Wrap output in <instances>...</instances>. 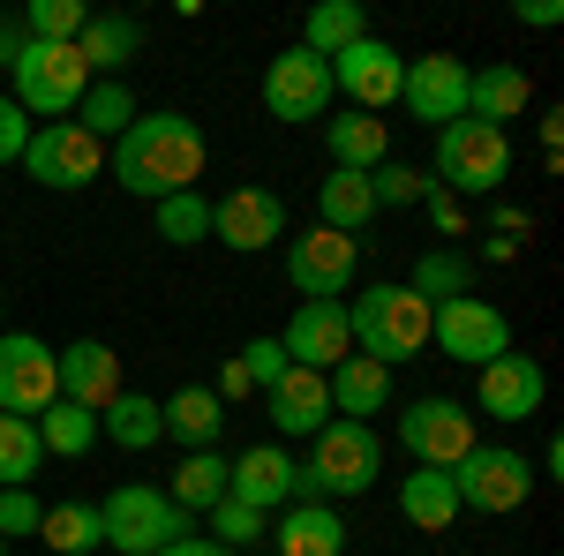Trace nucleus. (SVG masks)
<instances>
[{
  "label": "nucleus",
  "mask_w": 564,
  "mask_h": 556,
  "mask_svg": "<svg viewBox=\"0 0 564 556\" xmlns=\"http://www.w3.org/2000/svg\"><path fill=\"white\" fill-rule=\"evenodd\" d=\"M106 173L143 196V204H166L181 188H196L204 181V129L174 113V106H159V113H135L129 129L113 135V151H106Z\"/></svg>",
  "instance_id": "obj_1"
},
{
  "label": "nucleus",
  "mask_w": 564,
  "mask_h": 556,
  "mask_svg": "<svg viewBox=\"0 0 564 556\" xmlns=\"http://www.w3.org/2000/svg\"><path fill=\"white\" fill-rule=\"evenodd\" d=\"M384 473V436L369 422H324L308 436V459L294 467V504H347L369 497Z\"/></svg>",
  "instance_id": "obj_2"
},
{
  "label": "nucleus",
  "mask_w": 564,
  "mask_h": 556,
  "mask_svg": "<svg viewBox=\"0 0 564 556\" xmlns=\"http://www.w3.org/2000/svg\"><path fill=\"white\" fill-rule=\"evenodd\" d=\"M430 301L414 294V286H361L347 301V331H354V353L361 361H414L422 346H430Z\"/></svg>",
  "instance_id": "obj_3"
},
{
  "label": "nucleus",
  "mask_w": 564,
  "mask_h": 556,
  "mask_svg": "<svg viewBox=\"0 0 564 556\" xmlns=\"http://www.w3.org/2000/svg\"><path fill=\"white\" fill-rule=\"evenodd\" d=\"M512 173V135L489 129V121H452V129H436V166L430 181L444 196H489L497 181Z\"/></svg>",
  "instance_id": "obj_4"
},
{
  "label": "nucleus",
  "mask_w": 564,
  "mask_h": 556,
  "mask_svg": "<svg viewBox=\"0 0 564 556\" xmlns=\"http://www.w3.org/2000/svg\"><path fill=\"white\" fill-rule=\"evenodd\" d=\"M98 519H106V549H121V556H159L174 542H188V512L151 481H121L98 504Z\"/></svg>",
  "instance_id": "obj_5"
},
{
  "label": "nucleus",
  "mask_w": 564,
  "mask_h": 556,
  "mask_svg": "<svg viewBox=\"0 0 564 556\" xmlns=\"http://www.w3.org/2000/svg\"><path fill=\"white\" fill-rule=\"evenodd\" d=\"M8 76H15L8 98H15L23 113H39V121H68V113L84 106V90H90L84 53H76V45H39V39L23 45V61H15Z\"/></svg>",
  "instance_id": "obj_6"
},
{
  "label": "nucleus",
  "mask_w": 564,
  "mask_h": 556,
  "mask_svg": "<svg viewBox=\"0 0 564 556\" xmlns=\"http://www.w3.org/2000/svg\"><path fill=\"white\" fill-rule=\"evenodd\" d=\"M452 489H459V512H481V519H505L527 504L534 489V467H527L512 444H475L459 467H452Z\"/></svg>",
  "instance_id": "obj_7"
},
{
  "label": "nucleus",
  "mask_w": 564,
  "mask_h": 556,
  "mask_svg": "<svg viewBox=\"0 0 564 556\" xmlns=\"http://www.w3.org/2000/svg\"><path fill=\"white\" fill-rule=\"evenodd\" d=\"M354 271H361V241L354 233H332V226H308L286 241V279L302 301H347Z\"/></svg>",
  "instance_id": "obj_8"
},
{
  "label": "nucleus",
  "mask_w": 564,
  "mask_h": 556,
  "mask_svg": "<svg viewBox=\"0 0 564 556\" xmlns=\"http://www.w3.org/2000/svg\"><path fill=\"white\" fill-rule=\"evenodd\" d=\"M212 241H226L234 257H263L286 241V196L263 188V181H241L212 204Z\"/></svg>",
  "instance_id": "obj_9"
},
{
  "label": "nucleus",
  "mask_w": 564,
  "mask_h": 556,
  "mask_svg": "<svg viewBox=\"0 0 564 556\" xmlns=\"http://www.w3.org/2000/svg\"><path fill=\"white\" fill-rule=\"evenodd\" d=\"M430 346L444 353V361H475V369H489L497 353H512V316L497 308V301H444L430 316Z\"/></svg>",
  "instance_id": "obj_10"
},
{
  "label": "nucleus",
  "mask_w": 564,
  "mask_h": 556,
  "mask_svg": "<svg viewBox=\"0 0 564 556\" xmlns=\"http://www.w3.org/2000/svg\"><path fill=\"white\" fill-rule=\"evenodd\" d=\"M53 399H61L53 346L31 339V331H0V414H15V422H39Z\"/></svg>",
  "instance_id": "obj_11"
},
{
  "label": "nucleus",
  "mask_w": 564,
  "mask_h": 556,
  "mask_svg": "<svg viewBox=\"0 0 564 556\" xmlns=\"http://www.w3.org/2000/svg\"><path fill=\"white\" fill-rule=\"evenodd\" d=\"M23 166H31V181H45V188H90L98 173H106V143L90 129H76V121H45V129H31V143H23Z\"/></svg>",
  "instance_id": "obj_12"
},
{
  "label": "nucleus",
  "mask_w": 564,
  "mask_h": 556,
  "mask_svg": "<svg viewBox=\"0 0 564 556\" xmlns=\"http://www.w3.org/2000/svg\"><path fill=\"white\" fill-rule=\"evenodd\" d=\"M399 444H406L414 467H444V473H452L481 436H475V422H467L459 399H414V406L399 414Z\"/></svg>",
  "instance_id": "obj_13"
},
{
  "label": "nucleus",
  "mask_w": 564,
  "mask_h": 556,
  "mask_svg": "<svg viewBox=\"0 0 564 556\" xmlns=\"http://www.w3.org/2000/svg\"><path fill=\"white\" fill-rule=\"evenodd\" d=\"M332 61H316L308 45H286L271 68H263V106L271 121H324L332 113Z\"/></svg>",
  "instance_id": "obj_14"
},
{
  "label": "nucleus",
  "mask_w": 564,
  "mask_h": 556,
  "mask_svg": "<svg viewBox=\"0 0 564 556\" xmlns=\"http://www.w3.org/2000/svg\"><path fill=\"white\" fill-rule=\"evenodd\" d=\"M399 106L414 121H430V129L467 121V68H459V53H414L406 76H399Z\"/></svg>",
  "instance_id": "obj_15"
},
{
  "label": "nucleus",
  "mask_w": 564,
  "mask_h": 556,
  "mask_svg": "<svg viewBox=\"0 0 564 556\" xmlns=\"http://www.w3.org/2000/svg\"><path fill=\"white\" fill-rule=\"evenodd\" d=\"M399 76H406V61H399V45H384L377 31L354 39L347 53H332V90H347L354 113H384V106H399Z\"/></svg>",
  "instance_id": "obj_16"
},
{
  "label": "nucleus",
  "mask_w": 564,
  "mask_h": 556,
  "mask_svg": "<svg viewBox=\"0 0 564 556\" xmlns=\"http://www.w3.org/2000/svg\"><path fill=\"white\" fill-rule=\"evenodd\" d=\"M542 399H550V377H542V361L520 353V346L497 353V361L481 369V384H475V406L489 414V422H534Z\"/></svg>",
  "instance_id": "obj_17"
},
{
  "label": "nucleus",
  "mask_w": 564,
  "mask_h": 556,
  "mask_svg": "<svg viewBox=\"0 0 564 556\" xmlns=\"http://www.w3.org/2000/svg\"><path fill=\"white\" fill-rule=\"evenodd\" d=\"M279 346H286V361H294V369H316V377H332V369H339V361L354 353L347 301H302Z\"/></svg>",
  "instance_id": "obj_18"
},
{
  "label": "nucleus",
  "mask_w": 564,
  "mask_h": 556,
  "mask_svg": "<svg viewBox=\"0 0 564 556\" xmlns=\"http://www.w3.org/2000/svg\"><path fill=\"white\" fill-rule=\"evenodd\" d=\"M53 369H61V399L68 406H84V414H106L113 399H121V353L106 339H76V346H61L53 353Z\"/></svg>",
  "instance_id": "obj_19"
},
{
  "label": "nucleus",
  "mask_w": 564,
  "mask_h": 556,
  "mask_svg": "<svg viewBox=\"0 0 564 556\" xmlns=\"http://www.w3.org/2000/svg\"><path fill=\"white\" fill-rule=\"evenodd\" d=\"M226 497L234 504H249V512H286L294 504V459L279 451V444H249L241 459H226Z\"/></svg>",
  "instance_id": "obj_20"
},
{
  "label": "nucleus",
  "mask_w": 564,
  "mask_h": 556,
  "mask_svg": "<svg viewBox=\"0 0 564 556\" xmlns=\"http://www.w3.org/2000/svg\"><path fill=\"white\" fill-rule=\"evenodd\" d=\"M263 414L279 422V436H316V428L332 422V391H324L316 369H294L286 361V377L263 384Z\"/></svg>",
  "instance_id": "obj_21"
},
{
  "label": "nucleus",
  "mask_w": 564,
  "mask_h": 556,
  "mask_svg": "<svg viewBox=\"0 0 564 556\" xmlns=\"http://www.w3.org/2000/svg\"><path fill=\"white\" fill-rule=\"evenodd\" d=\"M527 106H534V84H527L520 61H489V68H467V121H489V129H505V121H520Z\"/></svg>",
  "instance_id": "obj_22"
},
{
  "label": "nucleus",
  "mask_w": 564,
  "mask_h": 556,
  "mask_svg": "<svg viewBox=\"0 0 564 556\" xmlns=\"http://www.w3.org/2000/svg\"><path fill=\"white\" fill-rule=\"evenodd\" d=\"M324 391H332V414H339V422H377V414L391 406V369L347 353V361L324 377Z\"/></svg>",
  "instance_id": "obj_23"
},
{
  "label": "nucleus",
  "mask_w": 564,
  "mask_h": 556,
  "mask_svg": "<svg viewBox=\"0 0 564 556\" xmlns=\"http://www.w3.org/2000/svg\"><path fill=\"white\" fill-rule=\"evenodd\" d=\"M159 422L174 436L181 451H218V428H226V406H218L212 384H181L166 406H159Z\"/></svg>",
  "instance_id": "obj_24"
},
{
  "label": "nucleus",
  "mask_w": 564,
  "mask_h": 556,
  "mask_svg": "<svg viewBox=\"0 0 564 556\" xmlns=\"http://www.w3.org/2000/svg\"><path fill=\"white\" fill-rule=\"evenodd\" d=\"M324 151H332V166L347 173H377L391 159V129L377 121V113H339V121H324Z\"/></svg>",
  "instance_id": "obj_25"
},
{
  "label": "nucleus",
  "mask_w": 564,
  "mask_h": 556,
  "mask_svg": "<svg viewBox=\"0 0 564 556\" xmlns=\"http://www.w3.org/2000/svg\"><path fill=\"white\" fill-rule=\"evenodd\" d=\"M339 549H347L339 504H286L279 512V556H339Z\"/></svg>",
  "instance_id": "obj_26"
},
{
  "label": "nucleus",
  "mask_w": 564,
  "mask_h": 556,
  "mask_svg": "<svg viewBox=\"0 0 564 556\" xmlns=\"http://www.w3.org/2000/svg\"><path fill=\"white\" fill-rule=\"evenodd\" d=\"M377 218V188H369V173H347L332 166L316 181V226H332V233H361Z\"/></svg>",
  "instance_id": "obj_27"
},
{
  "label": "nucleus",
  "mask_w": 564,
  "mask_h": 556,
  "mask_svg": "<svg viewBox=\"0 0 564 556\" xmlns=\"http://www.w3.org/2000/svg\"><path fill=\"white\" fill-rule=\"evenodd\" d=\"M76 53H84L90 84H98V76H121L135 53H143V23H135V15H90L84 39H76Z\"/></svg>",
  "instance_id": "obj_28"
},
{
  "label": "nucleus",
  "mask_w": 564,
  "mask_h": 556,
  "mask_svg": "<svg viewBox=\"0 0 564 556\" xmlns=\"http://www.w3.org/2000/svg\"><path fill=\"white\" fill-rule=\"evenodd\" d=\"M399 512H406V526H422V534H444V526L459 519L452 473L444 467H406V481H399Z\"/></svg>",
  "instance_id": "obj_29"
},
{
  "label": "nucleus",
  "mask_w": 564,
  "mask_h": 556,
  "mask_svg": "<svg viewBox=\"0 0 564 556\" xmlns=\"http://www.w3.org/2000/svg\"><path fill=\"white\" fill-rule=\"evenodd\" d=\"M39 542H45L53 556H98V549H106V519H98V504H84V497H68V504H45Z\"/></svg>",
  "instance_id": "obj_30"
},
{
  "label": "nucleus",
  "mask_w": 564,
  "mask_h": 556,
  "mask_svg": "<svg viewBox=\"0 0 564 556\" xmlns=\"http://www.w3.org/2000/svg\"><path fill=\"white\" fill-rule=\"evenodd\" d=\"M354 39H369V8L361 0H316L302 15V45L316 61H332V53H347Z\"/></svg>",
  "instance_id": "obj_31"
},
{
  "label": "nucleus",
  "mask_w": 564,
  "mask_h": 556,
  "mask_svg": "<svg viewBox=\"0 0 564 556\" xmlns=\"http://www.w3.org/2000/svg\"><path fill=\"white\" fill-rule=\"evenodd\" d=\"M406 286L430 301V308H444V301H467V294H475V257H467V249H422Z\"/></svg>",
  "instance_id": "obj_32"
},
{
  "label": "nucleus",
  "mask_w": 564,
  "mask_h": 556,
  "mask_svg": "<svg viewBox=\"0 0 564 556\" xmlns=\"http://www.w3.org/2000/svg\"><path fill=\"white\" fill-rule=\"evenodd\" d=\"M135 113H143V106H135V90L121 84V76H98V84L84 90V106H76L68 121H76V129H90V135H98V143H113V135L129 129Z\"/></svg>",
  "instance_id": "obj_33"
},
{
  "label": "nucleus",
  "mask_w": 564,
  "mask_h": 556,
  "mask_svg": "<svg viewBox=\"0 0 564 556\" xmlns=\"http://www.w3.org/2000/svg\"><path fill=\"white\" fill-rule=\"evenodd\" d=\"M166 497H174L188 519L226 504V451H188V459L174 467V489H166Z\"/></svg>",
  "instance_id": "obj_34"
},
{
  "label": "nucleus",
  "mask_w": 564,
  "mask_h": 556,
  "mask_svg": "<svg viewBox=\"0 0 564 556\" xmlns=\"http://www.w3.org/2000/svg\"><path fill=\"white\" fill-rule=\"evenodd\" d=\"M98 428H106L121 451H151V444L166 436V422H159V399H143V391H121V399L98 414Z\"/></svg>",
  "instance_id": "obj_35"
},
{
  "label": "nucleus",
  "mask_w": 564,
  "mask_h": 556,
  "mask_svg": "<svg viewBox=\"0 0 564 556\" xmlns=\"http://www.w3.org/2000/svg\"><path fill=\"white\" fill-rule=\"evenodd\" d=\"M39 444H45V459H84L90 444H98V414L68 406V399H53V406L39 414Z\"/></svg>",
  "instance_id": "obj_36"
},
{
  "label": "nucleus",
  "mask_w": 564,
  "mask_h": 556,
  "mask_svg": "<svg viewBox=\"0 0 564 556\" xmlns=\"http://www.w3.org/2000/svg\"><path fill=\"white\" fill-rule=\"evenodd\" d=\"M39 422H15V414H0V489H31L39 481Z\"/></svg>",
  "instance_id": "obj_37"
},
{
  "label": "nucleus",
  "mask_w": 564,
  "mask_h": 556,
  "mask_svg": "<svg viewBox=\"0 0 564 556\" xmlns=\"http://www.w3.org/2000/svg\"><path fill=\"white\" fill-rule=\"evenodd\" d=\"M159 241H174V249L212 241V196H196V188L166 196V204H159Z\"/></svg>",
  "instance_id": "obj_38"
},
{
  "label": "nucleus",
  "mask_w": 564,
  "mask_h": 556,
  "mask_svg": "<svg viewBox=\"0 0 564 556\" xmlns=\"http://www.w3.org/2000/svg\"><path fill=\"white\" fill-rule=\"evenodd\" d=\"M84 23H90L84 0H31V8H23V31H31L39 45H76Z\"/></svg>",
  "instance_id": "obj_39"
},
{
  "label": "nucleus",
  "mask_w": 564,
  "mask_h": 556,
  "mask_svg": "<svg viewBox=\"0 0 564 556\" xmlns=\"http://www.w3.org/2000/svg\"><path fill=\"white\" fill-rule=\"evenodd\" d=\"M369 188H377V211H384V204H430L436 196V181L422 166H399V159H384V166L369 173Z\"/></svg>",
  "instance_id": "obj_40"
},
{
  "label": "nucleus",
  "mask_w": 564,
  "mask_h": 556,
  "mask_svg": "<svg viewBox=\"0 0 564 556\" xmlns=\"http://www.w3.org/2000/svg\"><path fill=\"white\" fill-rule=\"evenodd\" d=\"M212 534H218V549H241V542H263V512H249V504H212Z\"/></svg>",
  "instance_id": "obj_41"
},
{
  "label": "nucleus",
  "mask_w": 564,
  "mask_h": 556,
  "mask_svg": "<svg viewBox=\"0 0 564 556\" xmlns=\"http://www.w3.org/2000/svg\"><path fill=\"white\" fill-rule=\"evenodd\" d=\"M45 504L31 489H0V542H23V534H39Z\"/></svg>",
  "instance_id": "obj_42"
},
{
  "label": "nucleus",
  "mask_w": 564,
  "mask_h": 556,
  "mask_svg": "<svg viewBox=\"0 0 564 556\" xmlns=\"http://www.w3.org/2000/svg\"><path fill=\"white\" fill-rule=\"evenodd\" d=\"M234 361H241V377H249V384H279V377H286V346L279 339H249L241 346V353H234Z\"/></svg>",
  "instance_id": "obj_43"
},
{
  "label": "nucleus",
  "mask_w": 564,
  "mask_h": 556,
  "mask_svg": "<svg viewBox=\"0 0 564 556\" xmlns=\"http://www.w3.org/2000/svg\"><path fill=\"white\" fill-rule=\"evenodd\" d=\"M23 143H31V113L0 90V166H15V159H23Z\"/></svg>",
  "instance_id": "obj_44"
},
{
  "label": "nucleus",
  "mask_w": 564,
  "mask_h": 556,
  "mask_svg": "<svg viewBox=\"0 0 564 556\" xmlns=\"http://www.w3.org/2000/svg\"><path fill=\"white\" fill-rule=\"evenodd\" d=\"M430 226H436V233H444V241H452V233H459V226H467V204H459V196H444V188H436V196H430Z\"/></svg>",
  "instance_id": "obj_45"
},
{
  "label": "nucleus",
  "mask_w": 564,
  "mask_h": 556,
  "mask_svg": "<svg viewBox=\"0 0 564 556\" xmlns=\"http://www.w3.org/2000/svg\"><path fill=\"white\" fill-rule=\"evenodd\" d=\"M23 45H31L23 15H0V68H15V61H23Z\"/></svg>",
  "instance_id": "obj_46"
},
{
  "label": "nucleus",
  "mask_w": 564,
  "mask_h": 556,
  "mask_svg": "<svg viewBox=\"0 0 564 556\" xmlns=\"http://www.w3.org/2000/svg\"><path fill=\"white\" fill-rule=\"evenodd\" d=\"M557 0H520V23H534V31H557Z\"/></svg>",
  "instance_id": "obj_47"
},
{
  "label": "nucleus",
  "mask_w": 564,
  "mask_h": 556,
  "mask_svg": "<svg viewBox=\"0 0 564 556\" xmlns=\"http://www.w3.org/2000/svg\"><path fill=\"white\" fill-rule=\"evenodd\" d=\"M534 129H542V159H557V143H564V113H557V106H550V113H542Z\"/></svg>",
  "instance_id": "obj_48"
},
{
  "label": "nucleus",
  "mask_w": 564,
  "mask_h": 556,
  "mask_svg": "<svg viewBox=\"0 0 564 556\" xmlns=\"http://www.w3.org/2000/svg\"><path fill=\"white\" fill-rule=\"evenodd\" d=\"M489 226H497V233H512V241H520V233H527V211H512V204H497V211H489Z\"/></svg>",
  "instance_id": "obj_49"
},
{
  "label": "nucleus",
  "mask_w": 564,
  "mask_h": 556,
  "mask_svg": "<svg viewBox=\"0 0 564 556\" xmlns=\"http://www.w3.org/2000/svg\"><path fill=\"white\" fill-rule=\"evenodd\" d=\"M159 556H234V549H218V542H196V534H188V542H174V549H159Z\"/></svg>",
  "instance_id": "obj_50"
},
{
  "label": "nucleus",
  "mask_w": 564,
  "mask_h": 556,
  "mask_svg": "<svg viewBox=\"0 0 564 556\" xmlns=\"http://www.w3.org/2000/svg\"><path fill=\"white\" fill-rule=\"evenodd\" d=\"M0 556H8V542H0Z\"/></svg>",
  "instance_id": "obj_51"
}]
</instances>
